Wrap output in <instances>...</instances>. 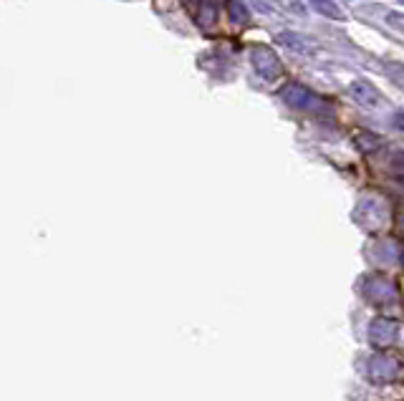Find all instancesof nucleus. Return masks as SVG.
I'll return each instance as SVG.
<instances>
[{
	"label": "nucleus",
	"mask_w": 404,
	"mask_h": 401,
	"mask_svg": "<svg viewBox=\"0 0 404 401\" xmlns=\"http://www.w3.org/2000/svg\"><path fill=\"white\" fill-rule=\"evenodd\" d=\"M281 96H283V101L288 107L301 109V111H321V109H326L321 96H316L314 91H309L306 86H298V83L285 86Z\"/></svg>",
	"instance_id": "nucleus-1"
},
{
	"label": "nucleus",
	"mask_w": 404,
	"mask_h": 401,
	"mask_svg": "<svg viewBox=\"0 0 404 401\" xmlns=\"http://www.w3.org/2000/svg\"><path fill=\"white\" fill-rule=\"evenodd\" d=\"M250 61L255 74H258L260 79H265V81H276L278 76L283 74L281 61H278V56L268 46H255V48L250 50Z\"/></svg>",
	"instance_id": "nucleus-2"
},
{
	"label": "nucleus",
	"mask_w": 404,
	"mask_h": 401,
	"mask_svg": "<svg viewBox=\"0 0 404 401\" xmlns=\"http://www.w3.org/2000/svg\"><path fill=\"white\" fill-rule=\"evenodd\" d=\"M349 91H351V96L359 104H364V107H377L379 104V91L374 86H369L366 81H354L351 86H349Z\"/></svg>",
	"instance_id": "nucleus-3"
},
{
	"label": "nucleus",
	"mask_w": 404,
	"mask_h": 401,
	"mask_svg": "<svg viewBox=\"0 0 404 401\" xmlns=\"http://www.w3.org/2000/svg\"><path fill=\"white\" fill-rule=\"evenodd\" d=\"M283 46H288L290 50H298V53H314V46H309L306 41H303L301 36H296V33H281V38H278Z\"/></svg>",
	"instance_id": "nucleus-4"
},
{
	"label": "nucleus",
	"mask_w": 404,
	"mask_h": 401,
	"mask_svg": "<svg viewBox=\"0 0 404 401\" xmlns=\"http://www.w3.org/2000/svg\"><path fill=\"white\" fill-rule=\"evenodd\" d=\"M227 11H230V18H233V23H238V25L248 23V18H250L248 8L243 6L240 0H230V3H227Z\"/></svg>",
	"instance_id": "nucleus-5"
},
{
	"label": "nucleus",
	"mask_w": 404,
	"mask_h": 401,
	"mask_svg": "<svg viewBox=\"0 0 404 401\" xmlns=\"http://www.w3.org/2000/svg\"><path fill=\"white\" fill-rule=\"evenodd\" d=\"M384 71H386V76H389L391 81L397 83V86L404 91V63H399V61H386V63H384Z\"/></svg>",
	"instance_id": "nucleus-6"
},
{
	"label": "nucleus",
	"mask_w": 404,
	"mask_h": 401,
	"mask_svg": "<svg viewBox=\"0 0 404 401\" xmlns=\"http://www.w3.org/2000/svg\"><path fill=\"white\" fill-rule=\"evenodd\" d=\"M197 18H200L202 25H210L215 18H217V8H215L213 0H202L200 11H197Z\"/></svg>",
	"instance_id": "nucleus-7"
},
{
	"label": "nucleus",
	"mask_w": 404,
	"mask_h": 401,
	"mask_svg": "<svg viewBox=\"0 0 404 401\" xmlns=\"http://www.w3.org/2000/svg\"><path fill=\"white\" fill-rule=\"evenodd\" d=\"M311 6H314L316 11L321 13V15H326V18H336V20L344 18L339 8H336L334 3H328V0H311Z\"/></svg>",
	"instance_id": "nucleus-8"
},
{
	"label": "nucleus",
	"mask_w": 404,
	"mask_h": 401,
	"mask_svg": "<svg viewBox=\"0 0 404 401\" xmlns=\"http://www.w3.org/2000/svg\"><path fill=\"white\" fill-rule=\"evenodd\" d=\"M389 23L397 25V28H404V15H402V13H391V15H389Z\"/></svg>",
	"instance_id": "nucleus-9"
}]
</instances>
